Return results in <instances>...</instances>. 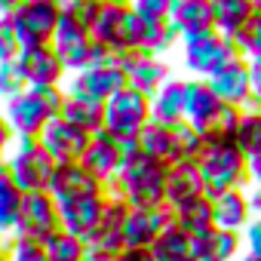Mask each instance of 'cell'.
<instances>
[{"label": "cell", "instance_id": "cell-1", "mask_svg": "<svg viewBox=\"0 0 261 261\" xmlns=\"http://www.w3.org/2000/svg\"><path fill=\"white\" fill-rule=\"evenodd\" d=\"M166 169L169 163L154 160L148 154H133L108 185L111 194L123 197L133 209H157L166 206Z\"/></svg>", "mask_w": 261, "mask_h": 261}, {"label": "cell", "instance_id": "cell-2", "mask_svg": "<svg viewBox=\"0 0 261 261\" xmlns=\"http://www.w3.org/2000/svg\"><path fill=\"white\" fill-rule=\"evenodd\" d=\"M65 105V86H46V89H25L16 98L4 101V117L19 139H40L43 126L62 114Z\"/></svg>", "mask_w": 261, "mask_h": 261}, {"label": "cell", "instance_id": "cell-3", "mask_svg": "<svg viewBox=\"0 0 261 261\" xmlns=\"http://www.w3.org/2000/svg\"><path fill=\"white\" fill-rule=\"evenodd\" d=\"M200 175L206 181V197H218L233 188H249V157L233 142H206L197 157Z\"/></svg>", "mask_w": 261, "mask_h": 261}, {"label": "cell", "instance_id": "cell-4", "mask_svg": "<svg viewBox=\"0 0 261 261\" xmlns=\"http://www.w3.org/2000/svg\"><path fill=\"white\" fill-rule=\"evenodd\" d=\"M92 37L111 53V56H126V53H142V19L133 13L129 4H101V13L95 19Z\"/></svg>", "mask_w": 261, "mask_h": 261}, {"label": "cell", "instance_id": "cell-5", "mask_svg": "<svg viewBox=\"0 0 261 261\" xmlns=\"http://www.w3.org/2000/svg\"><path fill=\"white\" fill-rule=\"evenodd\" d=\"M233 59H237L233 40L218 34L215 28H209L203 34H194V37H181V65L197 80H209L224 65H230Z\"/></svg>", "mask_w": 261, "mask_h": 261}, {"label": "cell", "instance_id": "cell-6", "mask_svg": "<svg viewBox=\"0 0 261 261\" xmlns=\"http://www.w3.org/2000/svg\"><path fill=\"white\" fill-rule=\"evenodd\" d=\"M59 19H62V7L56 0H22V4L7 16L19 49L53 43Z\"/></svg>", "mask_w": 261, "mask_h": 261}, {"label": "cell", "instance_id": "cell-7", "mask_svg": "<svg viewBox=\"0 0 261 261\" xmlns=\"http://www.w3.org/2000/svg\"><path fill=\"white\" fill-rule=\"evenodd\" d=\"M7 169H10V178L25 194H40V191H49L56 160L43 151L37 139H19L16 148L7 154Z\"/></svg>", "mask_w": 261, "mask_h": 261}, {"label": "cell", "instance_id": "cell-8", "mask_svg": "<svg viewBox=\"0 0 261 261\" xmlns=\"http://www.w3.org/2000/svg\"><path fill=\"white\" fill-rule=\"evenodd\" d=\"M151 123V98L133 86L120 89L105 101V133L117 139H139V133Z\"/></svg>", "mask_w": 261, "mask_h": 261}, {"label": "cell", "instance_id": "cell-9", "mask_svg": "<svg viewBox=\"0 0 261 261\" xmlns=\"http://www.w3.org/2000/svg\"><path fill=\"white\" fill-rule=\"evenodd\" d=\"M133 154H139V142L136 139H117V136H111V133H105V129H101V133H95L89 139L80 163H83V169L89 175H95L108 188L117 178L120 166L133 157Z\"/></svg>", "mask_w": 261, "mask_h": 261}, {"label": "cell", "instance_id": "cell-10", "mask_svg": "<svg viewBox=\"0 0 261 261\" xmlns=\"http://www.w3.org/2000/svg\"><path fill=\"white\" fill-rule=\"evenodd\" d=\"M129 209H133V206H129L123 197H117V194L108 191L101 221H98L95 233L86 240V261H117V255L126 249V243H123V227H126Z\"/></svg>", "mask_w": 261, "mask_h": 261}, {"label": "cell", "instance_id": "cell-11", "mask_svg": "<svg viewBox=\"0 0 261 261\" xmlns=\"http://www.w3.org/2000/svg\"><path fill=\"white\" fill-rule=\"evenodd\" d=\"M129 86V77L120 65L117 56H108L105 62L80 71V74H71L65 92L71 95H86V98H95V101H108L111 95H117L120 89Z\"/></svg>", "mask_w": 261, "mask_h": 261}, {"label": "cell", "instance_id": "cell-12", "mask_svg": "<svg viewBox=\"0 0 261 261\" xmlns=\"http://www.w3.org/2000/svg\"><path fill=\"white\" fill-rule=\"evenodd\" d=\"M59 230H62V212H59V203L53 200V194L49 191L28 194L22 218H19V227H16L13 237L31 240V243H46Z\"/></svg>", "mask_w": 261, "mask_h": 261}, {"label": "cell", "instance_id": "cell-13", "mask_svg": "<svg viewBox=\"0 0 261 261\" xmlns=\"http://www.w3.org/2000/svg\"><path fill=\"white\" fill-rule=\"evenodd\" d=\"M16 65L22 71L25 89H46V86H65V65L59 59V53L53 49V43L43 46H25L16 56Z\"/></svg>", "mask_w": 261, "mask_h": 261}, {"label": "cell", "instance_id": "cell-14", "mask_svg": "<svg viewBox=\"0 0 261 261\" xmlns=\"http://www.w3.org/2000/svg\"><path fill=\"white\" fill-rule=\"evenodd\" d=\"M92 136H86L83 129H77L74 123H68L65 117H53L46 126H43V133H40V145L43 151L56 160V163H80L86 145H89Z\"/></svg>", "mask_w": 261, "mask_h": 261}, {"label": "cell", "instance_id": "cell-15", "mask_svg": "<svg viewBox=\"0 0 261 261\" xmlns=\"http://www.w3.org/2000/svg\"><path fill=\"white\" fill-rule=\"evenodd\" d=\"M49 194L62 206V203H74L86 197H101L108 194V188L95 175H89L83 163H56V172L49 178Z\"/></svg>", "mask_w": 261, "mask_h": 261}, {"label": "cell", "instance_id": "cell-16", "mask_svg": "<svg viewBox=\"0 0 261 261\" xmlns=\"http://www.w3.org/2000/svg\"><path fill=\"white\" fill-rule=\"evenodd\" d=\"M117 59H120V65H123V71H126V77H129V86L139 89V92H145L148 98H151L166 80L175 77V74H172V65H169L166 59H160V56L126 53V56H117Z\"/></svg>", "mask_w": 261, "mask_h": 261}, {"label": "cell", "instance_id": "cell-17", "mask_svg": "<svg viewBox=\"0 0 261 261\" xmlns=\"http://www.w3.org/2000/svg\"><path fill=\"white\" fill-rule=\"evenodd\" d=\"M209 86H212V92L227 105V108H237V111H243V108H252L255 101H252V80H249V65H246V59H233L230 65H224L218 74H212L209 77Z\"/></svg>", "mask_w": 261, "mask_h": 261}, {"label": "cell", "instance_id": "cell-18", "mask_svg": "<svg viewBox=\"0 0 261 261\" xmlns=\"http://www.w3.org/2000/svg\"><path fill=\"white\" fill-rule=\"evenodd\" d=\"M169 221H172V209H166V206H157V209H129L126 227H123V243L148 249Z\"/></svg>", "mask_w": 261, "mask_h": 261}, {"label": "cell", "instance_id": "cell-19", "mask_svg": "<svg viewBox=\"0 0 261 261\" xmlns=\"http://www.w3.org/2000/svg\"><path fill=\"white\" fill-rule=\"evenodd\" d=\"M197 197H206V181L197 163H169L166 169V209H178Z\"/></svg>", "mask_w": 261, "mask_h": 261}, {"label": "cell", "instance_id": "cell-20", "mask_svg": "<svg viewBox=\"0 0 261 261\" xmlns=\"http://www.w3.org/2000/svg\"><path fill=\"white\" fill-rule=\"evenodd\" d=\"M191 252H194V261H237L243 252V237L233 230L209 227L191 237Z\"/></svg>", "mask_w": 261, "mask_h": 261}, {"label": "cell", "instance_id": "cell-21", "mask_svg": "<svg viewBox=\"0 0 261 261\" xmlns=\"http://www.w3.org/2000/svg\"><path fill=\"white\" fill-rule=\"evenodd\" d=\"M105 200L108 194L101 197H86V200H74V203H62L59 212H62V230H68L71 237H80V240H89L101 221V212H105Z\"/></svg>", "mask_w": 261, "mask_h": 261}, {"label": "cell", "instance_id": "cell-22", "mask_svg": "<svg viewBox=\"0 0 261 261\" xmlns=\"http://www.w3.org/2000/svg\"><path fill=\"white\" fill-rule=\"evenodd\" d=\"M209 200H212V221H215V227L243 233V227L252 218V206H249L246 188H233V191H224V194L209 197Z\"/></svg>", "mask_w": 261, "mask_h": 261}, {"label": "cell", "instance_id": "cell-23", "mask_svg": "<svg viewBox=\"0 0 261 261\" xmlns=\"http://www.w3.org/2000/svg\"><path fill=\"white\" fill-rule=\"evenodd\" d=\"M169 25L175 28L178 40L203 34L212 28V4L209 0H175L169 13Z\"/></svg>", "mask_w": 261, "mask_h": 261}, {"label": "cell", "instance_id": "cell-24", "mask_svg": "<svg viewBox=\"0 0 261 261\" xmlns=\"http://www.w3.org/2000/svg\"><path fill=\"white\" fill-rule=\"evenodd\" d=\"M185 83L181 77L166 80L154 95H151V120L163 126H175L185 120Z\"/></svg>", "mask_w": 261, "mask_h": 261}, {"label": "cell", "instance_id": "cell-25", "mask_svg": "<svg viewBox=\"0 0 261 261\" xmlns=\"http://www.w3.org/2000/svg\"><path fill=\"white\" fill-rule=\"evenodd\" d=\"M59 117H65L68 123H74L77 129H83L86 136H95V133L105 129V101L65 92V105H62Z\"/></svg>", "mask_w": 261, "mask_h": 261}, {"label": "cell", "instance_id": "cell-26", "mask_svg": "<svg viewBox=\"0 0 261 261\" xmlns=\"http://www.w3.org/2000/svg\"><path fill=\"white\" fill-rule=\"evenodd\" d=\"M25 191L10 178V169L7 163H0V237L10 240L19 227V218H22V209H25Z\"/></svg>", "mask_w": 261, "mask_h": 261}, {"label": "cell", "instance_id": "cell-27", "mask_svg": "<svg viewBox=\"0 0 261 261\" xmlns=\"http://www.w3.org/2000/svg\"><path fill=\"white\" fill-rule=\"evenodd\" d=\"M212 4V28L224 37H233L255 13L252 0H209Z\"/></svg>", "mask_w": 261, "mask_h": 261}, {"label": "cell", "instance_id": "cell-28", "mask_svg": "<svg viewBox=\"0 0 261 261\" xmlns=\"http://www.w3.org/2000/svg\"><path fill=\"white\" fill-rule=\"evenodd\" d=\"M154 261H194V252H191V233H185L175 221H169L160 237L148 246Z\"/></svg>", "mask_w": 261, "mask_h": 261}, {"label": "cell", "instance_id": "cell-29", "mask_svg": "<svg viewBox=\"0 0 261 261\" xmlns=\"http://www.w3.org/2000/svg\"><path fill=\"white\" fill-rule=\"evenodd\" d=\"M172 221H175L185 233H191V237H197V233L215 227V221H212V200H209V197H197V200H191V203L172 209Z\"/></svg>", "mask_w": 261, "mask_h": 261}, {"label": "cell", "instance_id": "cell-30", "mask_svg": "<svg viewBox=\"0 0 261 261\" xmlns=\"http://www.w3.org/2000/svg\"><path fill=\"white\" fill-rule=\"evenodd\" d=\"M172 133V154H169V163H197V157L203 154L206 148V139L197 133L191 123H175L169 126Z\"/></svg>", "mask_w": 261, "mask_h": 261}, {"label": "cell", "instance_id": "cell-31", "mask_svg": "<svg viewBox=\"0 0 261 261\" xmlns=\"http://www.w3.org/2000/svg\"><path fill=\"white\" fill-rule=\"evenodd\" d=\"M233 145L252 157L261 151V111L252 105V108H243L240 117H237V129H233Z\"/></svg>", "mask_w": 261, "mask_h": 261}, {"label": "cell", "instance_id": "cell-32", "mask_svg": "<svg viewBox=\"0 0 261 261\" xmlns=\"http://www.w3.org/2000/svg\"><path fill=\"white\" fill-rule=\"evenodd\" d=\"M175 43H181L178 40V34H175V28L169 25V22H142V53L145 56H166Z\"/></svg>", "mask_w": 261, "mask_h": 261}, {"label": "cell", "instance_id": "cell-33", "mask_svg": "<svg viewBox=\"0 0 261 261\" xmlns=\"http://www.w3.org/2000/svg\"><path fill=\"white\" fill-rule=\"evenodd\" d=\"M136 142H139V151H142V154L169 163V154H172V133H169V126L151 120V123L142 129V133H139Z\"/></svg>", "mask_w": 261, "mask_h": 261}, {"label": "cell", "instance_id": "cell-34", "mask_svg": "<svg viewBox=\"0 0 261 261\" xmlns=\"http://www.w3.org/2000/svg\"><path fill=\"white\" fill-rule=\"evenodd\" d=\"M49 261H86V240L71 237L68 230H59L43 243Z\"/></svg>", "mask_w": 261, "mask_h": 261}, {"label": "cell", "instance_id": "cell-35", "mask_svg": "<svg viewBox=\"0 0 261 261\" xmlns=\"http://www.w3.org/2000/svg\"><path fill=\"white\" fill-rule=\"evenodd\" d=\"M98 13H101V0H71V4L62 7V19H59V22L74 25V28L92 34Z\"/></svg>", "mask_w": 261, "mask_h": 261}, {"label": "cell", "instance_id": "cell-36", "mask_svg": "<svg viewBox=\"0 0 261 261\" xmlns=\"http://www.w3.org/2000/svg\"><path fill=\"white\" fill-rule=\"evenodd\" d=\"M230 40H233L240 59H255V56H261V13H252V19H249Z\"/></svg>", "mask_w": 261, "mask_h": 261}, {"label": "cell", "instance_id": "cell-37", "mask_svg": "<svg viewBox=\"0 0 261 261\" xmlns=\"http://www.w3.org/2000/svg\"><path fill=\"white\" fill-rule=\"evenodd\" d=\"M4 252L10 261H49L43 243H31V240H19V237H10Z\"/></svg>", "mask_w": 261, "mask_h": 261}, {"label": "cell", "instance_id": "cell-38", "mask_svg": "<svg viewBox=\"0 0 261 261\" xmlns=\"http://www.w3.org/2000/svg\"><path fill=\"white\" fill-rule=\"evenodd\" d=\"M19 92H25V80H22V71H19L16 59L0 62V101H10Z\"/></svg>", "mask_w": 261, "mask_h": 261}, {"label": "cell", "instance_id": "cell-39", "mask_svg": "<svg viewBox=\"0 0 261 261\" xmlns=\"http://www.w3.org/2000/svg\"><path fill=\"white\" fill-rule=\"evenodd\" d=\"M172 4L175 0H129V7L142 22H169Z\"/></svg>", "mask_w": 261, "mask_h": 261}, {"label": "cell", "instance_id": "cell-40", "mask_svg": "<svg viewBox=\"0 0 261 261\" xmlns=\"http://www.w3.org/2000/svg\"><path fill=\"white\" fill-rule=\"evenodd\" d=\"M243 246H246V255H255L261 258V215H252L249 224L243 227Z\"/></svg>", "mask_w": 261, "mask_h": 261}, {"label": "cell", "instance_id": "cell-41", "mask_svg": "<svg viewBox=\"0 0 261 261\" xmlns=\"http://www.w3.org/2000/svg\"><path fill=\"white\" fill-rule=\"evenodd\" d=\"M19 56V43H16V34L7 22V16H0V62H10Z\"/></svg>", "mask_w": 261, "mask_h": 261}, {"label": "cell", "instance_id": "cell-42", "mask_svg": "<svg viewBox=\"0 0 261 261\" xmlns=\"http://www.w3.org/2000/svg\"><path fill=\"white\" fill-rule=\"evenodd\" d=\"M246 65H249V80H252V101L258 105L261 101V56L246 59Z\"/></svg>", "mask_w": 261, "mask_h": 261}, {"label": "cell", "instance_id": "cell-43", "mask_svg": "<svg viewBox=\"0 0 261 261\" xmlns=\"http://www.w3.org/2000/svg\"><path fill=\"white\" fill-rule=\"evenodd\" d=\"M13 142H16V136H13V129L4 117V108H0V163H7V151H10Z\"/></svg>", "mask_w": 261, "mask_h": 261}, {"label": "cell", "instance_id": "cell-44", "mask_svg": "<svg viewBox=\"0 0 261 261\" xmlns=\"http://www.w3.org/2000/svg\"><path fill=\"white\" fill-rule=\"evenodd\" d=\"M117 261H154V255H151V249H139V246H126L120 255H117Z\"/></svg>", "mask_w": 261, "mask_h": 261}, {"label": "cell", "instance_id": "cell-45", "mask_svg": "<svg viewBox=\"0 0 261 261\" xmlns=\"http://www.w3.org/2000/svg\"><path fill=\"white\" fill-rule=\"evenodd\" d=\"M249 185H261V151L249 157Z\"/></svg>", "mask_w": 261, "mask_h": 261}, {"label": "cell", "instance_id": "cell-46", "mask_svg": "<svg viewBox=\"0 0 261 261\" xmlns=\"http://www.w3.org/2000/svg\"><path fill=\"white\" fill-rule=\"evenodd\" d=\"M246 197H249L252 215H261V185H249V188H246Z\"/></svg>", "mask_w": 261, "mask_h": 261}, {"label": "cell", "instance_id": "cell-47", "mask_svg": "<svg viewBox=\"0 0 261 261\" xmlns=\"http://www.w3.org/2000/svg\"><path fill=\"white\" fill-rule=\"evenodd\" d=\"M19 4H22V0H0V16H10Z\"/></svg>", "mask_w": 261, "mask_h": 261}, {"label": "cell", "instance_id": "cell-48", "mask_svg": "<svg viewBox=\"0 0 261 261\" xmlns=\"http://www.w3.org/2000/svg\"><path fill=\"white\" fill-rule=\"evenodd\" d=\"M237 261H261V258H255V255H240Z\"/></svg>", "mask_w": 261, "mask_h": 261}, {"label": "cell", "instance_id": "cell-49", "mask_svg": "<svg viewBox=\"0 0 261 261\" xmlns=\"http://www.w3.org/2000/svg\"><path fill=\"white\" fill-rule=\"evenodd\" d=\"M252 7H255V13H261V0H252Z\"/></svg>", "mask_w": 261, "mask_h": 261}, {"label": "cell", "instance_id": "cell-50", "mask_svg": "<svg viewBox=\"0 0 261 261\" xmlns=\"http://www.w3.org/2000/svg\"><path fill=\"white\" fill-rule=\"evenodd\" d=\"M101 4H129V0H101Z\"/></svg>", "mask_w": 261, "mask_h": 261}, {"label": "cell", "instance_id": "cell-51", "mask_svg": "<svg viewBox=\"0 0 261 261\" xmlns=\"http://www.w3.org/2000/svg\"><path fill=\"white\" fill-rule=\"evenodd\" d=\"M56 4H59V7H65V4H71V0H56Z\"/></svg>", "mask_w": 261, "mask_h": 261}, {"label": "cell", "instance_id": "cell-52", "mask_svg": "<svg viewBox=\"0 0 261 261\" xmlns=\"http://www.w3.org/2000/svg\"><path fill=\"white\" fill-rule=\"evenodd\" d=\"M4 246H7V240H4V237H0V252H4Z\"/></svg>", "mask_w": 261, "mask_h": 261}, {"label": "cell", "instance_id": "cell-53", "mask_svg": "<svg viewBox=\"0 0 261 261\" xmlns=\"http://www.w3.org/2000/svg\"><path fill=\"white\" fill-rule=\"evenodd\" d=\"M0 261H10V258H7V252H0Z\"/></svg>", "mask_w": 261, "mask_h": 261}, {"label": "cell", "instance_id": "cell-54", "mask_svg": "<svg viewBox=\"0 0 261 261\" xmlns=\"http://www.w3.org/2000/svg\"><path fill=\"white\" fill-rule=\"evenodd\" d=\"M255 108H258V111H261V101H258V105H255Z\"/></svg>", "mask_w": 261, "mask_h": 261}]
</instances>
